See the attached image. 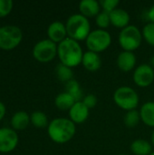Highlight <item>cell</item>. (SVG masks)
Instances as JSON below:
<instances>
[{"label":"cell","instance_id":"cell-30","mask_svg":"<svg viewBox=\"0 0 154 155\" xmlns=\"http://www.w3.org/2000/svg\"><path fill=\"white\" fill-rule=\"evenodd\" d=\"M147 18L151 23H154V4L147 12Z\"/></svg>","mask_w":154,"mask_h":155},{"label":"cell","instance_id":"cell-32","mask_svg":"<svg viewBox=\"0 0 154 155\" xmlns=\"http://www.w3.org/2000/svg\"><path fill=\"white\" fill-rule=\"evenodd\" d=\"M150 65L154 69V55H152V57H151V60H150Z\"/></svg>","mask_w":154,"mask_h":155},{"label":"cell","instance_id":"cell-22","mask_svg":"<svg viewBox=\"0 0 154 155\" xmlns=\"http://www.w3.org/2000/svg\"><path fill=\"white\" fill-rule=\"evenodd\" d=\"M65 92L70 94L76 102H81L84 96L80 84L74 79L65 84Z\"/></svg>","mask_w":154,"mask_h":155},{"label":"cell","instance_id":"cell-7","mask_svg":"<svg viewBox=\"0 0 154 155\" xmlns=\"http://www.w3.org/2000/svg\"><path fill=\"white\" fill-rule=\"evenodd\" d=\"M23 39V32L16 25L0 27V49L10 51L17 47Z\"/></svg>","mask_w":154,"mask_h":155},{"label":"cell","instance_id":"cell-34","mask_svg":"<svg viewBox=\"0 0 154 155\" xmlns=\"http://www.w3.org/2000/svg\"><path fill=\"white\" fill-rule=\"evenodd\" d=\"M150 155H154V151H153V152H152V153H151V154H150Z\"/></svg>","mask_w":154,"mask_h":155},{"label":"cell","instance_id":"cell-33","mask_svg":"<svg viewBox=\"0 0 154 155\" xmlns=\"http://www.w3.org/2000/svg\"><path fill=\"white\" fill-rule=\"evenodd\" d=\"M151 143H152V146L154 147V129L153 131H152V135H151Z\"/></svg>","mask_w":154,"mask_h":155},{"label":"cell","instance_id":"cell-25","mask_svg":"<svg viewBox=\"0 0 154 155\" xmlns=\"http://www.w3.org/2000/svg\"><path fill=\"white\" fill-rule=\"evenodd\" d=\"M142 34H143V40L151 46L154 47V23H147L143 30H142Z\"/></svg>","mask_w":154,"mask_h":155},{"label":"cell","instance_id":"cell-20","mask_svg":"<svg viewBox=\"0 0 154 155\" xmlns=\"http://www.w3.org/2000/svg\"><path fill=\"white\" fill-rule=\"evenodd\" d=\"M76 103L74 98L68 94L67 92L60 93L56 95L54 99V104L56 108L60 111H68L73 107V105Z\"/></svg>","mask_w":154,"mask_h":155},{"label":"cell","instance_id":"cell-3","mask_svg":"<svg viewBox=\"0 0 154 155\" xmlns=\"http://www.w3.org/2000/svg\"><path fill=\"white\" fill-rule=\"evenodd\" d=\"M65 26L68 37L77 42L85 41L92 31L88 18L80 13L70 15L65 23Z\"/></svg>","mask_w":154,"mask_h":155},{"label":"cell","instance_id":"cell-16","mask_svg":"<svg viewBox=\"0 0 154 155\" xmlns=\"http://www.w3.org/2000/svg\"><path fill=\"white\" fill-rule=\"evenodd\" d=\"M80 14L87 18L96 17L101 12L100 2L95 0H83L79 3Z\"/></svg>","mask_w":154,"mask_h":155},{"label":"cell","instance_id":"cell-31","mask_svg":"<svg viewBox=\"0 0 154 155\" xmlns=\"http://www.w3.org/2000/svg\"><path fill=\"white\" fill-rule=\"evenodd\" d=\"M5 113H6V108H5V104H4L2 102H0V121L5 117Z\"/></svg>","mask_w":154,"mask_h":155},{"label":"cell","instance_id":"cell-2","mask_svg":"<svg viewBox=\"0 0 154 155\" xmlns=\"http://www.w3.org/2000/svg\"><path fill=\"white\" fill-rule=\"evenodd\" d=\"M57 56L61 64L74 68L82 64L84 51L79 42L67 37L57 45Z\"/></svg>","mask_w":154,"mask_h":155},{"label":"cell","instance_id":"cell-1","mask_svg":"<svg viewBox=\"0 0 154 155\" xmlns=\"http://www.w3.org/2000/svg\"><path fill=\"white\" fill-rule=\"evenodd\" d=\"M47 134L54 143L64 144L70 142L74 137L76 134V124L69 118H54L47 126Z\"/></svg>","mask_w":154,"mask_h":155},{"label":"cell","instance_id":"cell-12","mask_svg":"<svg viewBox=\"0 0 154 155\" xmlns=\"http://www.w3.org/2000/svg\"><path fill=\"white\" fill-rule=\"evenodd\" d=\"M116 64L122 72L128 73L136 68L137 58L133 52L122 51L117 56Z\"/></svg>","mask_w":154,"mask_h":155},{"label":"cell","instance_id":"cell-27","mask_svg":"<svg viewBox=\"0 0 154 155\" xmlns=\"http://www.w3.org/2000/svg\"><path fill=\"white\" fill-rule=\"evenodd\" d=\"M120 2L119 0H102L100 1V5L103 11L106 13H112L113 10L118 8Z\"/></svg>","mask_w":154,"mask_h":155},{"label":"cell","instance_id":"cell-6","mask_svg":"<svg viewBox=\"0 0 154 155\" xmlns=\"http://www.w3.org/2000/svg\"><path fill=\"white\" fill-rule=\"evenodd\" d=\"M112 44V35L107 30L95 29L92 30L88 37L85 40L86 47L88 51H92L97 54L107 50Z\"/></svg>","mask_w":154,"mask_h":155},{"label":"cell","instance_id":"cell-17","mask_svg":"<svg viewBox=\"0 0 154 155\" xmlns=\"http://www.w3.org/2000/svg\"><path fill=\"white\" fill-rule=\"evenodd\" d=\"M139 112L142 122L145 125L154 128V102L149 101L144 103L141 106Z\"/></svg>","mask_w":154,"mask_h":155},{"label":"cell","instance_id":"cell-23","mask_svg":"<svg viewBox=\"0 0 154 155\" xmlns=\"http://www.w3.org/2000/svg\"><path fill=\"white\" fill-rule=\"evenodd\" d=\"M30 121H31V124L36 128L47 127L50 123L48 122V118L46 114L41 111H35L32 113V114L30 115Z\"/></svg>","mask_w":154,"mask_h":155},{"label":"cell","instance_id":"cell-26","mask_svg":"<svg viewBox=\"0 0 154 155\" xmlns=\"http://www.w3.org/2000/svg\"><path fill=\"white\" fill-rule=\"evenodd\" d=\"M95 24L99 29L106 30V28H108L111 25L110 14L104 11H101L95 17Z\"/></svg>","mask_w":154,"mask_h":155},{"label":"cell","instance_id":"cell-18","mask_svg":"<svg viewBox=\"0 0 154 155\" xmlns=\"http://www.w3.org/2000/svg\"><path fill=\"white\" fill-rule=\"evenodd\" d=\"M29 124H31L30 115L24 111L16 112L11 118L12 129L16 131H22L26 129Z\"/></svg>","mask_w":154,"mask_h":155},{"label":"cell","instance_id":"cell-10","mask_svg":"<svg viewBox=\"0 0 154 155\" xmlns=\"http://www.w3.org/2000/svg\"><path fill=\"white\" fill-rule=\"evenodd\" d=\"M19 143V138L14 129L0 128V153H7L14 151Z\"/></svg>","mask_w":154,"mask_h":155},{"label":"cell","instance_id":"cell-5","mask_svg":"<svg viewBox=\"0 0 154 155\" xmlns=\"http://www.w3.org/2000/svg\"><path fill=\"white\" fill-rule=\"evenodd\" d=\"M143 39L142 31L134 25H130L122 29L118 37L120 46L123 51L128 52H133L138 49L142 45Z\"/></svg>","mask_w":154,"mask_h":155},{"label":"cell","instance_id":"cell-11","mask_svg":"<svg viewBox=\"0 0 154 155\" xmlns=\"http://www.w3.org/2000/svg\"><path fill=\"white\" fill-rule=\"evenodd\" d=\"M48 39L55 44H60L68 37L65 24L61 21H54L51 23L47 28Z\"/></svg>","mask_w":154,"mask_h":155},{"label":"cell","instance_id":"cell-28","mask_svg":"<svg viewBox=\"0 0 154 155\" xmlns=\"http://www.w3.org/2000/svg\"><path fill=\"white\" fill-rule=\"evenodd\" d=\"M12 0H0V18L7 16L13 9Z\"/></svg>","mask_w":154,"mask_h":155},{"label":"cell","instance_id":"cell-19","mask_svg":"<svg viewBox=\"0 0 154 155\" xmlns=\"http://www.w3.org/2000/svg\"><path fill=\"white\" fill-rule=\"evenodd\" d=\"M152 147V143L144 139H136L131 143L130 149L134 155H150L153 152Z\"/></svg>","mask_w":154,"mask_h":155},{"label":"cell","instance_id":"cell-29","mask_svg":"<svg viewBox=\"0 0 154 155\" xmlns=\"http://www.w3.org/2000/svg\"><path fill=\"white\" fill-rule=\"evenodd\" d=\"M82 102L84 103V104L89 110H91V109H93V108H94L96 106V104H97V97L93 94H86V95L84 96Z\"/></svg>","mask_w":154,"mask_h":155},{"label":"cell","instance_id":"cell-4","mask_svg":"<svg viewBox=\"0 0 154 155\" xmlns=\"http://www.w3.org/2000/svg\"><path fill=\"white\" fill-rule=\"evenodd\" d=\"M113 102L125 112L137 109L140 97L137 92L130 86H120L113 93Z\"/></svg>","mask_w":154,"mask_h":155},{"label":"cell","instance_id":"cell-13","mask_svg":"<svg viewBox=\"0 0 154 155\" xmlns=\"http://www.w3.org/2000/svg\"><path fill=\"white\" fill-rule=\"evenodd\" d=\"M69 119L74 124H84L89 117L90 110L84 104V103L76 102L73 107L69 110Z\"/></svg>","mask_w":154,"mask_h":155},{"label":"cell","instance_id":"cell-8","mask_svg":"<svg viewBox=\"0 0 154 155\" xmlns=\"http://www.w3.org/2000/svg\"><path fill=\"white\" fill-rule=\"evenodd\" d=\"M34 58L40 63H49L57 56V44L47 39L37 42L33 48Z\"/></svg>","mask_w":154,"mask_h":155},{"label":"cell","instance_id":"cell-21","mask_svg":"<svg viewBox=\"0 0 154 155\" xmlns=\"http://www.w3.org/2000/svg\"><path fill=\"white\" fill-rule=\"evenodd\" d=\"M55 75L60 82L66 84L74 79V71L73 68L60 63L55 67Z\"/></svg>","mask_w":154,"mask_h":155},{"label":"cell","instance_id":"cell-15","mask_svg":"<svg viewBox=\"0 0 154 155\" xmlns=\"http://www.w3.org/2000/svg\"><path fill=\"white\" fill-rule=\"evenodd\" d=\"M82 65L89 72L98 71L102 66V59L100 54L92 51L84 52L82 60Z\"/></svg>","mask_w":154,"mask_h":155},{"label":"cell","instance_id":"cell-9","mask_svg":"<svg viewBox=\"0 0 154 155\" xmlns=\"http://www.w3.org/2000/svg\"><path fill=\"white\" fill-rule=\"evenodd\" d=\"M133 79L137 86L148 87L154 82V69L148 64H139L133 71Z\"/></svg>","mask_w":154,"mask_h":155},{"label":"cell","instance_id":"cell-24","mask_svg":"<svg viewBox=\"0 0 154 155\" xmlns=\"http://www.w3.org/2000/svg\"><path fill=\"white\" fill-rule=\"evenodd\" d=\"M141 121L142 120H141L140 112L137 109L126 112V114H125V115L123 117L124 125L126 127H128V128H134V127H136Z\"/></svg>","mask_w":154,"mask_h":155},{"label":"cell","instance_id":"cell-14","mask_svg":"<svg viewBox=\"0 0 154 155\" xmlns=\"http://www.w3.org/2000/svg\"><path fill=\"white\" fill-rule=\"evenodd\" d=\"M110 20L112 25L122 30L126 26L130 25L131 16L126 10L118 7L112 13H110Z\"/></svg>","mask_w":154,"mask_h":155}]
</instances>
